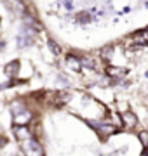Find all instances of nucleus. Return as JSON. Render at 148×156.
<instances>
[{"instance_id":"obj_1","label":"nucleus","mask_w":148,"mask_h":156,"mask_svg":"<svg viewBox=\"0 0 148 156\" xmlns=\"http://www.w3.org/2000/svg\"><path fill=\"white\" fill-rule=\"evenodd\" d=\"M86 123L98 134V137L101 140H108L112 135L119 132V127L115 123L108 122L106 118H94V120H86Z\"/></svg>"},{"instance_id":"obj_2","label":"nucleus","mask_w":148,"mask_h":156,"mask_svg":"<svg viewBox=\"0 0 148 156\" xmlns=\"http://www.w3.org/2000/svg\"><path fill=\"white\" fill-rule=\"evenodd\" d=\"M19 144V149L23 153V156H46V149H44V144L40 142V139L35 135L31 139H26L23 142H17Z\"/></svg>"},{"instance_id":"obj_3","label":"nucleus","mask_w":148,"mask_h":156,"mask_svg":"<svg viewBox=\"0 0 148 156\" xmlns=\"http://www.w3.org/2000/svg\"><path fill=\"white\" fill-rule=\"evenodd\" d=\"M12 134H14V139L17 142H23L26 139H31L37 135V130L33 128V125H14L12 127Z\"/></svg>"},{"instance_id":"obj_4","label":"nucleus","mask_w":148,"mask_h":156,"mask_svg":"<svg viewBox=\"0 0 148 156\" xmlns=\"http://www.w3.org/2000/svg\"><path fill=\"white\" fill-rule=\"evenodd\" d=\"M138 123H139V118H138L136 113L129 111V109L124 111V113H120V127L124 128V130L132 132V130L138 127Z\"/></svg>"},{"instance_id":"obj_5","label":"nucleus","mask_w":148,"mask_h":156,"mask_svg":"<svg viewBox=\"0 0 148 156\" xmlns=\"http://www.w3.org/2000/svg\"><path fill=\"white\" fill-rule=\"evenodd\" d=\"M35 120L33 109H30V106L26 109H23L21 113H17L12 116V125H31Z\"/></svg>"},{"instance_id":"obj_6","label":"nucleus","mask_w":148,"mask_h":156,"mask_svg":"<svg viewBox=\"0 0 148 156\" xmlns=\"http://www.w3.org/2000/svg\"><path fill=\"white\" fill-rule=\"evenodd\" d=\"M19 68H21V62L19 61H11V62H7L6 68H4V73H6V76L9 78V80H16L17 75H19Z\"/></svg>"},{"instance_id":"obj_7","label":"nucleus","mask_w":148,"mask_h":156,"mask_svg":"<svg viewBox=\"0 0 148 156\" xmlns=\"http://www.w3.org/2000/svg\"><path fill=\"white\" fill-rule=\"evenodd\" d=\"M106 75L113 80V83H115V82H119V80L125 78L127 69H125V68H120V66H108L106 68Z\"/></svg>"},{"instance_id":"obj_8","label":"nucleus","mask_w":148,"mask_h":156,"mask_svg":"<svg viewBox=\"0 0 148 156\" xmlns=\"http://www.w3.org/2000/svg\"><path fill=\"white\" fill-rule=\"evenodd\" d=\"M7 2H9V7L16 12L17 16H24L28 12V7H26V4L23 0H7Z\"/></svg>"},{"instance_id":"obj_9","label":"nucleus","mask_w":148,"mask_h":156,"mask_svg":"<svg viewBox=\"0 0 148 156\" xmlns=\"http://www.w3.org/2000/svg\"><path fill=\"white\" fill-rule=\"evenodd\" d=\"M28 108V102L26 101H21V99H16L11 102V106H9V109H11V115L14 116V115H17V113H21L23 109H26Z\"/></svg>"},{"instance_id":"obj_10","label":"nucleus","mask_w":148,"mask_h":156,"mask_svg":"<svg viewBox=\"0 0 148 156\" xmlns=\"http://www.w3.org/2000/svg\"><path fill=\"white\" fill-rule=\"evenodd\" d=\"M66 64H68V68H72V71H73V73L82 71V66H80V57H77V56L68 54V56H66Z\"/></svg>"},{"instance_id":"obj_11","label":"nucleus","mask_w":148,"mask_h":156,"mask_svg":"<svg viewBox=\"0 0 148 156\" xmlns=\"http://www.w3.org/2000/svg\"><path fill=\"white\" fill-rule=\"evenodd\" d=\"M138 139L141 142L143 149H148V130H139L138 132Z\"/></svg>"},{"instance_id":"obj_12","label":"nucleus","mask_w":148,"mask_h":156,"mask_svg":"<svg viewBox=\"0 0 148 156\" xmlns=\"http://www.w3.org/2000/svg\"><path fill=\"white\" fill-rule=\"evenodd\" d=\"M112 54H113V45H108V47H105L103 50H99V56H101V59H105V61H108Z\"/></svg>"},{"instance_id":"obj_13","label":"nucleus","mask_w":148,"mask_h":156,"mask_svg":"<svg viewBox=\"0 0 148 156\" xmlns=\"http://www.w3.org/2000/svg\"><path fill=\"white\" fill-rule=\"evenodd\" d=\"M49 49H51V52L54 56H59V54H61V49H59V45H57L54 40H49Z\"/></svg>"},{"instance_id":"obj_14","label":"nucleus","mask_w":148,"mask_h":156,"mask_svg":"<svg viewBox=\"0 0 148 156\" xmlns=\"http://www.w3.org/2000/svg\"><path fill=\"white\" fill-rule=\"evenodd\" d=\"M77 17H79L80 23H89L91 21V14H89V12H80Z\"/></svg>"},{"instance_id":"obj_15","label":"nucleus","mask_w":148,"mask_h":156,"mask_svg":"<svg viewBox=\"0 0 148 156\" xmlns=\"http://www.w3.org/2000/svg\"><path fill=\"white\" fill-rule=\"evenodd\" d=\"M6 146H7V137H6V135H2V134H0V151L4 149Z\"/></svg>"},{"instance_id":"obj_16","label":"nucleus","mask_w":148,"mask_h":156,"mask_svg":"<svg viewBox=\"0 0 148 156\" xmlns=\"http://www.w3.org/2000/svg\"><path fill=\"white\" fill-rule=\"evenodd\" d=\"M146 78H148V73H146Z\"/></svg>"}]
</instances>
